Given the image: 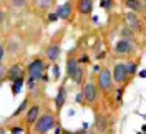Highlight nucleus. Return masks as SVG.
<instances>
[{"instance_id": "10", "label": "nucleus", "mask_w": 146, "mask_h": 134, "mask_svg": "<svg viewBox=\"0 0 146 134\" xmlns=\"http://www.w3.org/2000/svg\"><path fill=\"white\" fill-rule=\"evenodd\" d=\"M38 113H40L38 106H32V108H30V109H28V113H27V121H28V123H35L36 119H38Z\"/></svg>"}, {"instance_id": "9", "label": "nucleus", "mask_w": 146, "mask_h": 134, "mask_svg": "<svg viewBox=\"0 0 146 134\" xmlns=\"http://www.w3.org/2000/svg\"><path fill=\"white\" fill-rule=\"evenodd\" d=\"M46 56H48V60H56L58 56H60V46H56V45H52L48 50H46Z\"/></svg>"}, {"instance_id": "1", "label": "nucleus", "mask_w": 146, "mask_h": 134, "mask_svg": "<svg viewBox=\"0 0 146 134\" xmlns=\"http://www.w3.org/2000/svg\"><path fill=\"white\" fill-rule=\"evenodd\" d=\"M35 123H36L35 124V131L36 133L38 134H45V133H48V131L53 127L55 119H53L52 114H45V116H42L40 119H36Z\"/></svg>"}, {"instance_id": "35", "label": "nucleus", "mask_w": 146, "mask_h": 134, "mask_svg": "<svg viewBox=\"0 0 146 134\" xmlns=\"http://www.w3.org/2000/svg\"><path fill=\"white\" fill-rule=\"evenodd\" d=\"M90 134H95V133H90Z\"/></svg>"}, {"instance_id": "5", "label": "nucleus", "mask_w": 146, "mask_h": 134, "mask_svg": "<svg viewBox=\"0 0 146 134\" xmlns=\"http://www.w3.org/2000/svg\"><path fill=\"white\" fill-rule=\"evenodd\" d=\"M96 96H98V93H96V88H95V84L88 83V84L85 86V89H83V99H86V101L93 103V101L96 99Z\"/></svg>"}, {"instance_id": "13", "label": "nucleus", "mask_w": 146, "mask_h": 134, "mask_svg": "<svg viewBox=\"0 0 146 134\" xmlns=\"http://www.w3.org/2000/svg\"><path fill=\"white\" fill-rule=\"evenodd\" d=\"M76 68H78V63H76V60H73V58L66 60V73H68V76H72Z\"/></svg>"}, {"instance_id": "4", "label": "nucleus", "mask_w": 146, "mask_h": 134, "mask_svg": "<svg viewBox=\"0 0 146 134\" xmlns=\"http://www.w3.org/2000/svg\"><path fill=\"white\" fill-rule=\"evenodd\" d=\"M98 83H100V88L101 89L108 91V89L111 88V84H113V81H111V73H110L108 70L100 71V80H98Z\"/></svg>"}, {"instance_id": "22", "label": "nucleus", "mask_w": 146, "mask_h": 134, "mask_svg": "<svg viewBox=\"0 0 146 134\" xmlns=\"http://www.w3.org/2000/svg\"><path fill=\"white\" fill-rule=\"evenodd\" d=\"M25 108H27V101H23V103H22V104H20V108H18L17 111H15V114H20V113H22V111H23V109H25Z\"/></svg>"}, {"instance_id": "28", "label": "nucleus", "mask_w": 146, "mask_h": 134, "mask_svg": "<svg viewBox=\"0 0 146 134\" xmlns=\"http://www.w3.org/2000/svg\"><path fill=\"white\" fill-rule=\"evenodd\" d=\"M101 7H110V0H103L101 2Z\"/></svg>"}, {"instance_id": "15", "label": "nucleus", "mask_w": 146, "mask_h": 134, "mask_svg": "<svg viewBox=\"0 0 146 134\" xmlns=\"http://www.w3.org/2000/svg\"><path fill=\"white\" fill-rule=\"evenodd\" d=\"M72 78H73V81H75L76 84H80V83H82V78H83V70L82 68H76L75 73L72 75Z\"/></svg>"}, {"instance_id": "20", "label": "nucleus", "mask_w": 146, "mask_h": 134, "mask_svg": "<svg viewBox=\"0 0 146 134\" xmlns=\"http://www.w3.org/2000/svg\"><path fill=\"white\" fill-rule=\"evenodd\" d=\"M12 5H15V7H22V5H25V0H12Z\"/></svg>"}, {"instance_id": "14", "label": "nucleus", "mask_w": 146, "mask_h": 134, "mask_svg": "<svg viewBox=\"0 0 146 134\" xmlns=\"http://www.w3.org/2000/svg\"><path fill=\"white\" fill-rule=\"evenodd\" d=\"M80 12L82 13H90L91 10V0H80Z\"/></svg>"}, {"instance_id": "2", "label": "nucleus", "mask_w": 146, "mask_h": 134, "mask_svg": "<svg viewBox=\"0 0 146 134\" xmlns=\"http://www.w3.org/2000/svg\"><path fill=\"white\" fill-rule=\"evenodd\" d=\"M43 71H45V63L42 61V60H35V61H32L28 65V73H30V76L33 80L42 78Z\"/></svg>"}, {"instance_id": "29", "label": "nucleus", "mask_w": 146, "mask_h": 134, "mask_svg": "<svg viewBox=\"0 0 146 134\" xmlns=\"http://www.w3.org/2000/svg\"><path fill=\"white\" fill-rule=\"evenodd\" d=\"M83 99V93H78V94H76V101H78V103H80V101H82Z\"/></svg>"}, {"instance_id": "31", "label": "nucleus", "mask_w": 146, "mask_h": 134, "mask_svg": "<svg viewBox=\"0 0 146 134\" xmlns=\"http://www.w3.org/2000/svg\"><path fill=\"white\" fill-rule=\"evenodd\" d=\"M73 134H85L83 131H78V133H73Z\"/></svg>"}, {"instance_id": "23", "label": "nucleus", "mask_w": 146, "mask_h": 134, "mask_svg": "<svg viewBox=\"0 0 146 134\" xmlns=\"http://www.w3.org/2000/svg\"><path fill=\"white\" fill-rule=\"evenodd\" d=\"M5 75H7V70H5V66H2V65H0V80H2Z\"/></svg>"}, {"instance_id": "16", "label": "nucleus", "mask_w": 146, "mask_h": 134, "mask_svg": "<svg viewBox=\"0 0 146 134\" xmlns=\"http://www.w3.org/2000/svg\"><path fill=\"white\" fill-rule=\"evenodd\" d=\"M95 124H96V127H98V131H105V129H106V121H105V117H101V116L96 117Z\"/></svg>"}, {"instance_id": "6", "label": "nucleus", "mask_w": 146, "mask_h": 134, "mask_svg": "<svg viewBox=\"0 0 146 134\" xmlns=\"http://www.w3.org/2000/svg\"><path fill=\"white\" fill-rule=\"evenodd\" d=\"M115 50H116V53L125 55V53H129V51L133 50V45L129 43V40H125V38H121L118 43H116Z\"/></svg>"}, {"instance_id": "17", "label": "nucleus", "mask_w": 146, "mask_h": 134, "mask_svg": "<svg viewBox=\"0 0 146 134\" xmlns=\"http://www.w3.org/2000/svg\"><path fill=\"white\" fill-rule=\"evenodd\" d=\"M126 5L129 7V9H133V10H138L139 7H141L139 0H128V2H126Z\"/></svg>"}, {"instance_id": "30", "label": "nucleus", "mask_w": 146, "mask_h": 134, "mask_svg": "<svg viewBox=\"0 0 146 134\" xmlns=\"http://www.w3.org/2000/svg\"><path fill=\"white\" fill-rule=\"evenodd\" d=\"M2 22H3V13H0V25H2Z\"/></svg>"}, {"instance_id": "34", "label": "nucleus", "mask_w": 146, "mask_h": 134, "mask_svg": "<svg viewBox=\"0 0 146 134\" xmlns=\"http://www.w3.org/2000/svg\"><path fill=\"white\" fill-rule=\"evenodd\" d=\"M0 86H2V81H0Z\"/></svg>"}, {"instance_id": "11", "label": "nucleus", "mask_w": 146, "mask_h": 134, "mask_svg": "<svg viewBox=\"0 0 146 134\" xmlns=\"http://www.w3.org/2000/svg\"><path fill=\"white\" fill-rule=\"evenodd\" d=\"M70 13H72V7H70L68 3L62 5V7L58 9V12H56L58 18H68V17H70Z\"/></svg>"}, {"instance_id": "3", "label": "nucleus", "mask_w": 146, "mask_h": 134, "mask_svg": "<svg viewBox=\"0 0 146 134\" xmlns=\"http://www.w3.org/2000/svg\"><path fill=\"white\" fill-rule=\"evenodd\" d=\"M126 76H128L126 65H121V63H118V65L115 66V70H113V80L116 81V83H123V81L126 80Z\"/></svg>"}, {"instance_id": "21", "label": "nucleus", "mask_w": 146, "mask_h": 134, "mask_svg": "<svg viewBox=\"0 0 146 134\" xmlns=\"http://www.w3.org/2000/svg\"><path fill=\"white\" fill-rule=\"evenodd\" d=\"M52 73H53L55 80H56V78H58V76H60V70H58V66H56V65H55L53 68H52Z\"/></svg>"}, {"instance_id": "19", "label": "nucleus", "mask_w": 146, "mask_h": 134, "mask_svg": "<svg viewBox=\"0 0 146 134\" xmlns=\"http://www.w3.org/2000/svg\"><path fill=\"white\" fill-rule=\"evenodd\" d=\"M126 71H128V75H129V73L133 75V73L136 71V65H135V63H131V65H128V66H126Z\"/></svg>"}, {"instance_id": "32", "label": "nucleus", "mask_w": 146, "mask_h": 134, "mask_svg": "<svg viewBox=\"0 0 146 134\" xmlns=\"http://www.w3.org/2000/svg\"><path fill=\"white\" fill-rule=\"evenodd\" d=\"M63 134H73V133H68V131H63Z\"/></svg>"}, {"instance_id": "25", "label": "nucleus", "mask_w": 146, "mask_h": 134, "mask_svg": "<svg viewBox=\"0 0 146 134\" xmlns=\"http://www.w3.org/2000/svg\"><path fill=\"white\" fill-rule=\"evenodd\" d=\"M48 5H50V0H40V7L45 9V7H48Z\"/></svg>"}, {"instance_id": "24", "label": "nucleus", "mask_w": 146, "mask_h": 134, "mask_svg": "<svg viewBox=\"0 0 146 134\" xmlns=\"http://www.w3.org/2000/svg\"><path fill=\"white\" fill-rule=\"evenodd\" d=\"M48 20H50V22H56V20H58V15H56V13H50V15H48Z\"/></svg>"}, {"instance_id": "33", "label": "nucleus", "mask_w": 146, "mask_h": 134, "mask_svg": "<svg viewBox=\"0 0 146 134\" xmlns=\"http://www.w3.org/2000/svg\"><path fill=\"white\" fill-rule=\"evenodd\" d=\"M0 134H3V129H0Z\"/></svg>"}, {"instance_id": "8", "label": "nucleus", "mask_w": 146, "mask_h": 134, "mask_svg": "<svg viewBox=\"0 0 146 134\" xmlns=\"http://www.w3.org/2000/svg\"><path fill=\"white\" fill-rule=\"evenodd\" d=\"M126 22H128V25L131 27V30H133V32L141 28V25H139V20H138V17L135 15V13H126Z\"/></svg>"}, {"instance_id": "7", "label": "nucleus", "mask_w": 146, "mask_h": 134, "mask_svg": "<svg viewBox=\"0 0 146 134\" xmlns=\"http://www.w3.org/2000/svg\"><path fill=\"white\" fill-rule=\"evenodd\" d=\"M22 75H23V73H22V68H20L18 65H15V66H12V68L9 70V73H7V76H9V78H10L12 81H17V80H20V78H22Z\"/></svg>"}, {"instance_id": "27", "label": "nucleus", "mask_w": 146, "mask_h": 134, "mask_svg": "<svg viewBox=\"0 0 146 134\" xmlns=\"http://www.w3.org/2000/svg\"><path fill=\"white\" fill-rule=\"evenodd\" d=\"M3 53H5V50H3V46L0 45V61H2V58H3Z\"/></svg>"}, {"instance_id": "26", "label": "nucleus", "mask_w": 146, "mask_h": 134, "mask_svg": "<svg viewBox=\"0 0 146 134\" xmlns=\"http://www.w3.org/2000/svg\"><path fill=\"white\" fill-rule=\"evenodd\" d=\"M22 131H23L22 127H13V129H12V134H20Z\"/></svg>"}, {"instance_id": "12", "label": "nucleus", "mask_w": 146, "mask_h": 134, "mask_svg": "<svg viewBox=\"0 0 146 134\" xmlns=\"http://www.w3.org/2000/svg\"><path fill=\"white\" fill-rule=\"evenodd\" d=\"M65 88L62 86V88L58 89V94H56V109H62L63 108V103H65Z\"/></svg>"}, {"instance_id": "18", "label": "nucleus", "mask_w": 146, "mask_h": 134, "mask_svg": "<svg viewBox=\"0 0 146 134\" xmlns=\"http://www.w3.org/2000/svg\"><path fill=\"white\" fill-rule=\"evenodd\" d=\"M22 78L20 80H17L15 83H13V86H12V91H13V94H17V93H20V88H22Z\"/></svg>"}]
</instances>
